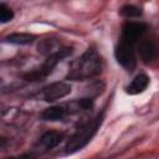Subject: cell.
<instances>
[{
  "instance_id": "obj_1",
  "label": "cell",
  "mask_w": 159,
  "mask_h": 159,
  "mask_svg": "<svg viewBox=\"0 0 159 159\" xmlns=\"http://www.w3.org/2000/svg\"><path fill=\"white\" fill-rule=\"evenodd\" d=\"M102 60L98 52L93 48H88L82 56L75 60L68 70L67 80L72 81H84L89 80L101 73Z\"/></svg>"
},
{
  "instance_id": "obj_2",
  "label": "cell",
  "mask_w": 159,
  "mask_h": 159,
  "mask_svg": "<svg viewBox=\"0 0 159 159\" xmlns=\"http://www.w3.org/2000/svg\"><path fill=\"white\" fill-rule=\"evenodd\" d=\"M102 120H103V116L98 114L97 117L83 123L67 142L66 150L68 153H75V152L81 150L83 147H86L89 143V140L93 138V135L96 134L97 129L101 127Z\"/></svg>"
},
{
  "instance_id": "obj_3",
  "label": "cell",
  "mask_w": 159,
  "mask_h": 159,
  "mask_svg": "<svg viewBox=\"0 0 159 159\" xmlns=\"http://www.w3.org/2000/svg\"><path fill=\"white\" fill-rule=\"evenodd\" d=\"M71 51H72V50H71L70 47H62L58 52L47 56L46 61H45L39 68H36V70H34V71L26 73V75L24 76V78H25L26 81H29V82L42 81L43 78H46V77L52 72V70L55 68V66H56L62 58L67 57V56L71 53Z\"/></svg>"
},
{
  "instance_id": "obj_4",
  "label": "cell",
  "mask_w": 159,
  "mask_h": 159,
  "mask_svg": "<svg viewBox=\"0 0 159 159\" xmlns=\"http://www.w3.org/2000/svg\"><path fill=\"white\" fill-rule=\"evenodd\" d=\"M114 56H116L117 62L125 70L132 71L135 67L137 60H135L134 43H130V42L120 39L119 43L117 45V47L114 50Z\"/></svg>"
},
{
  "instance_id": "obj_5",
  "label": "cell",
  "mask_w": 159,
  "mask_h": 159,
  "mask_svg": "<svg viewBox=\"0 0 159 159\" xmlns=\"http://www.w3.org/2000/svg\"><path fill=\"white\" fill-rule=\"evenodd\" d=\"M71 93V84L67 82H53L42 88L41 96L46 102H55Z\"/></svg>"
},
{
  "instance_id": "obj_6",
  "label": "cell",
  "mask_w": 159,
  "mask_h": 159,
  "mask_svg": "<svg viewBox=\"0 0 159 159\" xmlns=\"http://www.w3.org/2000/svg\"><path fill=\"white\" fill-rule=\"evenodd\" d=\"M147 30H148V26L143 22L128 21L122 27V40L135 45L139 37H142L147 32Z\"/></svg>"
},
{
  "instance_id": "obj_7",
  "label": "cell",
  "mask_w": 159,
  "mask_h": 159,
  "mask_svg": "<svg viewBox=\"0 0 159 159\" xmlns=\"http://www.w3.org/2000/svg\"><path fill=\"white\" fill-rule=\"evenodd\" d=\"M148 84H149V77H148L145 73H139V75H137V76L132 80V82L128 84L125 92H127L128 94H130V96L139 94V93H142L144 89H147Z\"/></svg>"
},
{
  "instance_id": "obj_8",
  "label": "cell",
  "mask_w": 159,
  "mask_h": 159,
  "mask_svg": "<svg viewBox=\"0 0 159 159\" xmlns=\"http://www.w3.org/2000/svg\"><path fill=\"white\" fill-rule=\"evenodd\" d=\"M138 53H139V56L144 63H150L157 56V47H155L153 41L145 40V41H142L139 43Z\"/></svg>"
},
{
  "instance_id": "obj_9",
  "label": "cell",
  "mask_w": 159,
  "mask_h": 159,
  "mask_svg": "<svg viewBox=\"0 0 159 159\" xmlns=\"http://www.w3.org/2000/svg\"><path fill=\"white\" fill-rule=\"evenodd\" d=\"M63 139V134L56 130H48L43 133L40 138V143L46 148V149H52L57 147Z\"/></svg>"
},
{
  "instance_id": "obj_10",
  "label": "cell",
  "mask_w": 159,
  "mask_h": 159,
  "mask_svg": "<svg viewBox=\"0 0 159 159\" xmlns=\"http://www.w3.org/2000/svg\"><path fill=\"white\" fill-rule=\"evenodd\" d=\"M65 116H66V109L63 107H61V106L48 107L41 113V118L43 120H48V122L62 120L65 118Z\"/></svg>"
},
{
  "instance_id": "obj_11",
  "label": "cell",
  "mask_w": 159,
  "mask_h": 159,
  "mask_svg": "<svg viewBox=\"0 0 159 159\" xmlns=\"http://www.w3.org/2000/svg\"><path fill=\"white\" fill-rule=\"evenodd\" d=\"M35 40V36L31 34H25V32H15L5 37V41L12 45H27L31 43Z\"/></svg>"
},
{
  "instance_id": "obj_12",
  "label": "cell",
  "mask_w": 159,
  "mask_h": 159,
  "mask_svg": "<svg viewBox=\"0 0 159 159\" xmlns=\"http://www.w3.org/2000/svg\"><path fill=\"white\" fill-rule=\"evenodd\" d=\"M119 12L124 17H138L142 15V10L134 5H124L120 7Z\"/></svg>"
},
{
  "instance_id": "obj_13",
  "label": "cell",
  "mask_w": 159,
  "mask_h": 159,
  "mask_svg": "<svg viewBox=\"0 0 159 159\" xmlns=\"http://www.w3.org/2000/svg\"><path fill=\"white\" fill-rule=\"evenodd\" d=\"M14 19V11L5 4H0V22H9Z\"/></svg>"
},
{
  "instance_id": "obj_14",
  "label": "cell",
  "mask_w": 159,
  "mask_h": 159,
  "mask_svg": "<svg viewBox=\"0 0 159 159\" xmlns=\"http://www.w3.org/2000/svg\"><path fill=\"white\" fill-rule=\"evenodd\" d=\"M78 106L81 108H83V109H88V108H91L93 106V99H91V98H82V99L78 101Z\"/></svg>"
}]
</instances>
